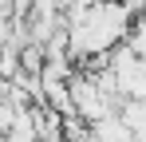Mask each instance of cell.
Wrapping results in <instances>:
<instances>
[{
    "mask_svg": "<svg viewBox=\"0 0 146 142\" xmlns=\"http://www.w3.org/2000/svg\"><path fill=\"white\" fill-rule=\"evenodd\" d=\"M67 142H99V138H95V130L87 126V130H79V134H75V138H67Z\"/></svg>",
    "mask_w": 146,
    "mask_h": 142,
    "instance_id": "6da1fadb",
    "label": "cell"
}]
</instances>
